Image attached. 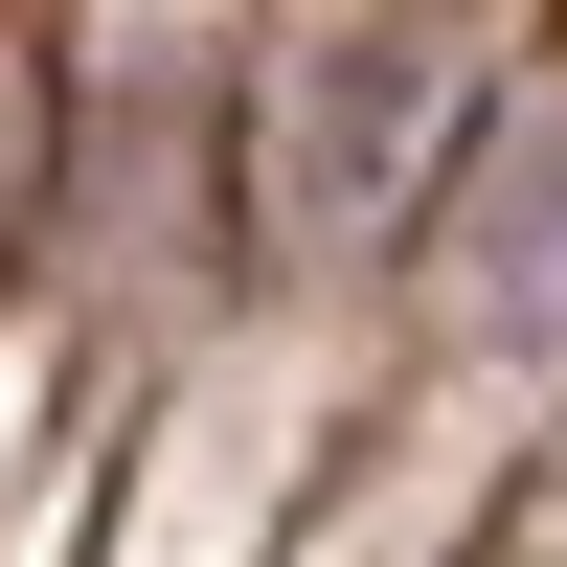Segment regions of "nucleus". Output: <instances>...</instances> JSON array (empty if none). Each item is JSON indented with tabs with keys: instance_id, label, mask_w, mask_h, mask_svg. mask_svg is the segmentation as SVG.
<instances>
[{
	"instance_id": "obj_1",
	"label": "nucleus",
	"mask_w": 567,
	"mask_h": 567,
	"mask_svg": "<svg viewBox=\"0 0 567 567\" xmlns=\"http://www.w3.org/2000/svg\"><path fill=\"white\" fill-rule=\"evenodd\" d=\"M454 136V45L432 23H341L272 69V159H296V227H386V182Z\"/></svg>"
},
{
	"instance_id": "obj_2",
	"label": "nucleus",
	"mask_w": 567,
	"mask_h": 567,
	"mask_svg": "<svg viewBox=\"0 0 567 567\" xmlns=\"http://www.w3.org/2000/svg\"><path fill=\"white\" fill-rule=\"evenodd\" d=\"M454 318L499 363H567V114H499L454 182Z\"/></svg>"
}]
</instances>
